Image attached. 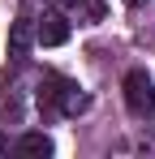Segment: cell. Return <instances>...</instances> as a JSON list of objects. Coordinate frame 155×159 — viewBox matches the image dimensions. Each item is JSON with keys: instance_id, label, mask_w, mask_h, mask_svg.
<instances>
[{"instance_id": "obj_1", "label": "cell", "mask_w": 155, "mask_h": 159, "mask_svg": "<svg viewBox=\"0 0 155 159\" xmlns=\"http://www.w3.org/2000/svg\"><path fill=\"white\" fill-rule=\"evenodd\" d=\"M125 107L134 116H151L155 112V82L142 69H129L125 73Z\"/></svg>"}, {"instance_id": "obj_2", "label": "cell", "mask_w": 155, "mask_h": 159, "mask_svg": "<svg viewBox=\"0 0 155 159\" xmlns=\"http://www.w3.org/2000/svg\"><path fill=\"white\" fill-rule=\"evenodd\" d=\"M35 39H39L35 22H30V17H17V22H13V30H9V56H26Z\"/></svg>"}, {"instance_id": "obj_3", "label": "cell", "mask_w": 155, "mask_h": 159, "mask_svg": "<svg viewBox=\"0 0 155 159\" xmlns=\"http://www.w3.org/2000/svg\"><path fill=\"white\" fill-rule=\"evenodd\" d=\"M39 43H43V48L69 43V22H65V17H43V22H39Z\"/></svg>"}, {"instance_id": "obj_4", "label": "cell", "mask_w": 155, "mask_h": 159, "mask_svg": "<svg viewBox=\"0 0 155 159\" xmlns=\"http://www.w3.org/2000/svg\"><path fill=\"white\" fill-rule=\"evenodd\" d=\"M17 151L30 155V159H48L52 155V138H48V133H26L22 142H17Z\"/></svg>"}, {"instance_id": "obj_5", "label": "cell", "mask_w": 155, "mask_h": 159, "mask_svg": "<svg viewBox=\"0 0 155 159\" xmlns=\"http://www.w3.org/2000/svg\"><path fill=\"white\" fill-rule=\"evenodd\" d=\"M60 107L73 116V112H86V107H91V99H86V95H78L73 86H65V99H60Z\"/></svg>"}, {"instance_id": "obj_6", "label": "cell", "mask_w": 155, "mask_h": 159, "mask_svg": "<svg viewBox=\"0 0 155 159\" xmlns=\"http://www.w3.org/2000/svg\"><path fill=\"white\" fill-rule=\"evenodd\" d=\"M125 4H142V0H125Z\"/></svg>"}, {"instance_id": "obj_7", "label": "cell", "mask_w": 155, "mask_h": 159, "mask_svg": "<svg viewBox=\"0 0 155 159\" xmlns=\"http://www.w3.org/2000/svg\"><path fill=\"white\" fill-rule=\"evenodd\" d=\"M60 4H73V0H60Z\"/></svg>"}]
</instances>
